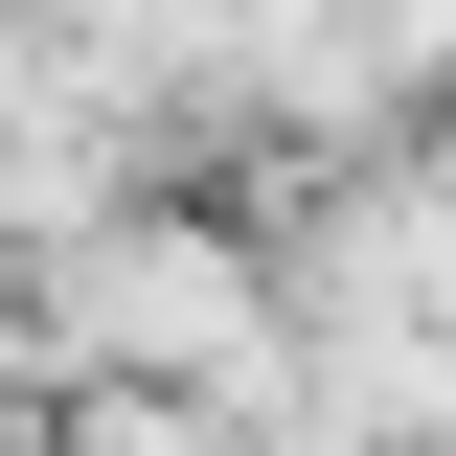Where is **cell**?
<instances>
[{
	"mask_svg": "<svg viewBox=\"0 0 456 456\" xmlns=\"http://www.w3.org/2000/svg\"><path fill=\"white\" fill-rule=\"evenodd\" d=\"M365 456H456V434H365Z\"/></svg>",
	"mask_w": 456,
	"mask_h": 456,
	"instance_id": "7a4b0ae2",
	"label": "cell"
},
{
	"mask_svg": "<svg viewBox=\"0 0 456 456\" xmlns=\"http://www.w3.org/2000/svg\"><path fill=\"white\" fill-rule=\"evenodd\" d=\"M46 365L92 411H228L274 365V274H251L206 206H114V228L46 251Z\"/></svg>",
	"mask_w": 456,
	"mask_h": 456,
	"instance_id": "6da1fadb",
	"label": "cell"
}]
</instances>
